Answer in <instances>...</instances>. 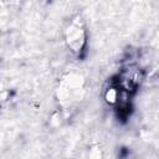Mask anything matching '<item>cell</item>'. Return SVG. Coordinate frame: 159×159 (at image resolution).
Listing matches in <instances>:
<instances>
[{"label": "cell", "mask_w": 159, "mask_h": 159, "mask_svg": "<svg viewBox=\"0 0 159 159\" xmlns=\"http://www.w3.org/2000/svg\"><path fill=\"white\" fill-rule=\"evenodd\" d=\"M80 17H77L75 21L71 22L66 31V39L68 46L72 48L73 52H80L84 45V29L82 26V22L78 21Z\"/></svg>", "instance_id": "6da1fadb"}]
</instances>
